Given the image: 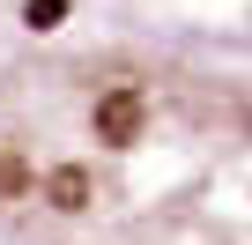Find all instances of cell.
<instances>
[{
  "label": "cell",
  "instance_id": "obj_1",
  "mask_svg": "<svg viewBox=\"0 0 252 245\" xmlns=\"http://www.w3.org/2000/svg\"><path fill=\"white\" fill-rule=\"evenodd\" d=\"M0 245H252V60L23 23L0 45Z\"/></svg>",
  "mask_w": 252,
  "mask_h": 245
}]
</instances>
